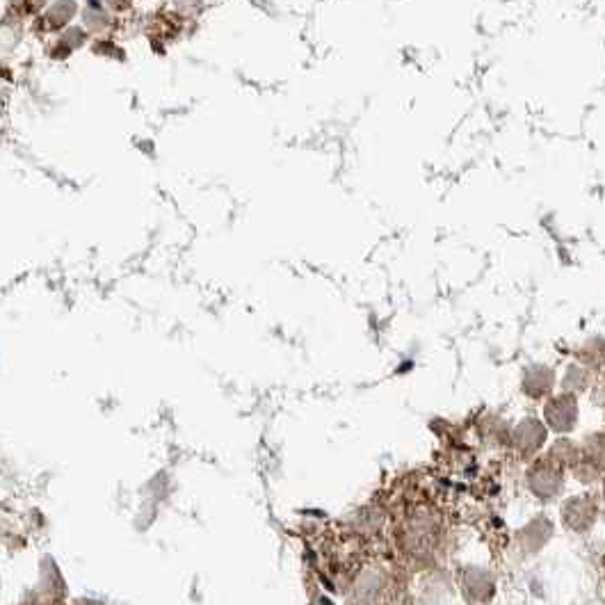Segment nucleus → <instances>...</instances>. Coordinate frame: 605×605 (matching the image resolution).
Wrapping results in <instances>:
<instances>
[{
  "label": "nucleus",
  "instance_id": "nucleus-11",
  "mask_svg": "<svg viewBox=\"0 0 605 605\" xmlns=\"http://www.w3.org/2000/svg\"><path fill=\"white\" fill-rule=\"evenodd\" d=\"M475 434H478V441L482 443V448L507 450L510 448L512 423L505 421L500 414H494V411H487V414H482L478 418V423H475Z\"/></svg>",
  "mask_w": 605,
  "mask_h": 605
},
{
  "label": "nucleus",
  "instance_id": "nucleus-2",
  "mask_svg": "<svg viewBox=\"0 0 605 605\" xmlns=\"http://www.w3.org/2000/svg\"><path fill=\"white\" fill-rule=\"evenodd\" d=\"M398 594V580L384 564H363L354 571L348 585L350 605H391Z\"/></svg>",
  "mask_w": 605,
  "mask_h": 605
},
{
  "label": "nucleus",
  "instance_id": "nucleus-16",
  "mask_svg": "<svg viewBox=\"0 0 605 605\" xmlns=\"http://www.w3.org/2000/svg\"><path fill=\"white\" fill-rule=\"evenodd\" d=\"M544 457L569 473L580 462V457H583L580 455V441H574L571 437H558L553 443H548Z\"/></svg>",
  "mask_w": 605,
  "mask_h": 605
},
{
  "label": "nucleus",
  "instance_id": "nucleus-8",
  "mask_svg": "<svg viewBox=\"0 0 605 605\" xmlns=\"http://www.w3.org/2000/svg\"><path fill=\"white\" fill-rule=\"evenodd\" d=\"M418 605H450L457 596L453 571L443 567H427L418 576L414 587Z\"/></svg>",
  "mask_w": 605,
  "mask_h": 605
},
{
  "label": "nucleus",
  "instance_id": "nucleus-12",
  "mask_svg": "<svg viewBox=\"0 0 605 605\" xmlns=\"http://www.w3.org/2000/svg\"><path fill=\"white\" fill-rule=\"evenodd\" d=\"M39 596L46 603H62L67 599V580H64L58 562L53 558H44L39 564Z\"/></svg>",
  "mask_w": 605,
  "mask_h": 605
},
{
  "label": "nucleus",
  "instance_id": "nucleus-17",
  "mask_svg": "<svg viewBox=\"0 0 605 605\" xmlns=\"http://www.w3.org/2000/svg\"><path fill=\"white\" fill-rule=\"evenodd\" d=\"M580 455L596 469L605 473V430L587 432L580 439Z\"/></svg>",
  "mask_w": 605,
  "mask_h": 605
},
{
  "label": "nucleus",
  "instance_id": "nucleus-20",
  "mask_svg": "<svg viewBox=\"0 0 605 605\" xmlns=\"http://www.w3.org/2000/svg\"><path fill=\"white\" fill-rule=\"evenodd\" d=\"M596 389H601V391H603V409H605V382H603L601 386H596Z\"/></svg>",
  "mask_w": 605,
  "mask_h": 605
},
{
  "label": "nucleus",
  "instance_id": "nucleus-5",
  "mask_svg": "<svg viewBox=\"0 0 605 605\" xmlns=\"http://www.w3.org/2000/svg\"><path fill=\"white\" fill-rule=\"evenodd\" d=\"M457 596L464 605H491L498 594V578L494 571L484 564L466 562L459 564L455 571Z\"/></svg>",
  "mask_w": 605,
  "mask_h": 605
},
{
  "label": "nucleus",
  "instance_id": "nucleus-1",
  "mask_svg": "<svg viewBox=\"0 0 605 605\" xmlns=\"http://www.w3.org/2000/svg\"><path fill=\"white\" fill-rule=\"evenodd\" d=\"M395 546L414 567H434L446 542V519L430 505L414 507L395 528Z\"/></svg>",
  "mask_w": 605,
  "mask_h": 605
},
{
  "label": "nucleus",
  "instance_id": "nucleus-9",
  "mask_svg": "<svg viewBox=\"0 0 605 605\" xmlns=\"http://www.w3.org/2000/svg\"><path fill=\"white\" fill-rule=\"evenodd\" d=\"M555 537V521L548 514H535L514 532V546L521 558H535Z\"/></svg>",
  "mask_w": 605,
  "mask_h": 605
},
{
  "label": "nucleus",
  "instance_id": "nucleus-7",
  "mask_svg": "<svg viewBox=\"0 0 605 605\" xmlns=\"http://www.w3.org/2000/svg\"><path fill=\"white\" fill-rule=\"evenodd\" d=\"M542 421L555 437H569L580 423V398L567 391H555L542 402Z\"/></svg>",
  "mask_w": 605,
  "mask_h": 605
},
{
  "label": "nucleus",
  "instance_id": "nucleus-10",
  "mask_svg": "<svg viewBox=\"0 0 605 605\" xmlns=\"http://www.w3.org/2000/svg\"><path fill=\"white\" fill-rule=\"evenodd\" d=\"M555 389H558V373H555L553 366L542 361L523 366L519 379V391L523 398H528L530 402H544L546 398H551Z\"/></svg>",
  "mask_w": 605,
  "mask_h": 605
},
{
  "label": "nucleus",
  "instance_id": "nucleus-19",
  "mask_svg": "<svg viewBox=\"0 0 605 605\" xmlns=\"http://www.w3.org/2000/svg\"><path fill=\"white\" fill-rule=\"evenodd\" d=\"M603 498V507H601V521H603V528H605V496H601Z\"/></svg>",
  "mask_w": 605,
  "mask_h": 605
},
{
  "label": "nucleus",
  "instance_id": "nucleus-6",
  "mask_svg": "<svg viewBox=\"0 0 605 605\" xmlns=\"http://www.w3.org/2000/svg\"><path fill=\"white\" fill-rule=\"evenodd\" d=\"M548 432L546 423L542 421V416H523L512 425V434H510V453L519 459V462L528 464L532 459L542 457L544 450L548 446Z\"/></svg>",
  "mask_w": 605,
  "mask_h": 605
},
{
  "label": "nucleus",
  "instance_id": "nucleus-14",
  "mask_svg": "<svg viewBox=\"0 0 605 605\" xmlns=\"http://www.w3.org/2000/svg\"><path fill=\"white\" fill-rule=\"evenodd\" d=\"M596 384H599V375H594L590 368H585L583 363L578 361H571L558 377L560 389L567 393H574L578 398L580 395H587L590 391H594Z\"/></svg>",
  "mask_w": 605,
  "mask_h": 605
},
{
  "label": "nucleus",
  "instance_id": "nucleus-3",
  "mask_svg": "<svg viewBox=\"0 0 605 605\" xmlns=\"http://www.w3.org/2000/svg\"><path fill=\"white\" fill-rule=\"evenodd\" d=\"M567 482L569 473L544 455L528 462L526 471H523V487H526L532 500H537L539 505L560 503L564 491H567Z\"/></svg>",
  "mask_w": 605,
  "mask_h": 605
},
{
  "label": "nucleus",
  "instance_id": "nucleus-15",
  "mask_svg": "<svg viewBox=\"0 0 605 605\" xmlns=\"http://www.w3.org/2000/svg\"><path fill=\"white\" fill-rule=\"evenodd\" d=\"M574 361L583 363L585 368H590L594 375H603L605 373V336L594 334L590 338H585L583 343L578 345L574 352Z\"/></svg>",
  "mask_w": 605,
  "mask_h": 605
},
{
  "label": "nucleus",
  "instance_id": "nucleus-13",
  "mask_svg": "<svg viewBox=\"0 0 605 605\" xmlns=\"http://www.w3.org/2000/svg\"><path fill=\"white\" fill-rule=\"evenodd\" d=\"M389 523L386 510L379 505H363L350 516V528L357 537H379Z\"/></svg>",
  "mask_w": 605,
  "mask_h": 605
},
{
  "label": "nucleus",
  "instance_id": "nucleus-18",
  "mask_svg": "<svg viewBox=\"0 0 605 605\" xmlns=\"http://www.w3.org/2000/svg\"><path fill=\"white\" fill-rule=\"evenodd\" d=\"M76 605H106V603H101V601H96V599H80Z\"/></svg>",
  "mask_w": 605,
  "mask_h": 605
},
{
  "label": "nucleus",
  "instance_id": "nucleus-4",
  "mask_svg": "<svg viewBox=\"0 0 605 605\" xmlns=\"http://www.w3.org/2000/svg\"><path fill=\"white\" fill-rule=\"evenodd\" d=\"M603 498L599 491L585 489L560 500V523L571 535L585 537L601 521Z\"/></svg>",
  "mask_w": 605,
  "mask_h": 605
},
{
  "label": "nucleus",
  "instance_id": "nucleus-21",
  "mask_svg": "<svg viewBox=\"0 0 605 605\" xmlns=\"http://www.w3.org/2000/svg\"><path fill=\"white\" fill-rule=\"evenodd\" d=\"M46 605H62V603H46Z\"/></svg>",
  "mask_w": 605,
  "mask_h": 605
}]
</instances>
